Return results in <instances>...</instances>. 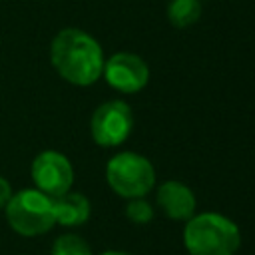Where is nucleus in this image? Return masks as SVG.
<instances>
[{
  "label": "nucleus",
  "mask_w": 255,
  "mask_h": 255,
  "mask_svg": "<svg viewBox=\"0 0 255 255\" xmlns=\"http://www.w3.org/2000/svg\"><path fill=\"white\" fill-rule=\"evenodd\" d=\"M102 74L114 90L124 94L139 92L149 80V68L143 58L129 52H118L110 60H106Z\"/></svg>",
  "instance_id": "nucleus-7"
},
{
  "label": "nucleus",
  "mask_w": 255,
  "mask_h": 255,
  "mask_svg": "<svg viewBox=\"0 0 255 255\" xmlns=\"http://www.w3.org/2000/svg\"><path fill=\"white\" fill-rule=\"evenodd\" d=\"M56 72L74 86H92L104 72V52L96 38L80 28H64L50 46Z\"/></svg>",
  "instance_id": "nucleus-1"
},
{
  "label": "nucleus",
  "mask_w": 255,
  "mask_h": 255,
  "mask_svg": "<svg viewBox=\"0 0 255 255\" xmlns=\"http://www.w3.org/2000/svg\"><path fill=\"white\" fill-rule=\"evenodd\" d=\"M133 128L131 108L124 100H110L98 106L90 120V131L98 145L114 147L124 143Z\"/></svg>",
  "instance_id": "nucleus-5"
},
{
  "label": "nucleus",
  "mask_w": 255,
  "mask_h": 255,
  "mask_svg": "<svg viewBox=\"0 0 255 255\" xmlns=\"http://www.w3.org/2000/svg\"><path fill=\"white\" fill-rule=\"evenodd\" d=\"M52 205H54L56 223L66 225V227L82 225L90 217V201L82 193L66 191L58 197H52Z\"/></svg>",
  "instance_id": "nucleus-9"
},
{
  "label": "nucleus",
  "mask_w": 255,
  "mask_h": 255,
  "mask_svg": "<svg viewBox=\"0 0 255 255\" xmlns=\"http://www.w3.org/2000/svg\"><path fill=\"white\" fill-rule=\"evenodd\" d=\"M201 16L199 0H169L167 4V20L173 28H187L195 24Z\"/></svg>",
  "instance_id": "nucleus-10"
},
{
  "label": "nucleus",
  "mask_w": 255,
  "mask_h": 255,
  "mask_svg": "<svg viewBox=\"0 0 255 255\" xmlns=\"http://www.w3.org/2000/svg\"><path fill=\"white\" fill-rule=\"evenodd\" d=\"M102 255H128V253H124V251H106Z\"/></svg>",
  "instance_id": "nucleus-14"
},
{
  "label": "nucleus",
  "mask_w": 255,
  "mask_h": 255,
  "mask_svg": "<svg viewBox=\"0 0 255 255\" xmlns=\"http://www.w3.org/2000/svg\"><path fill=\"white\" fill-rule=\"evenodd\" d=\"M32 179L42 193H46L50 197H58V195L70 191V187L74 183V169H72L70 159L64 153L48 149L34 157Z\"/></svg>",
  "instance_id": "nucleus-6"
},
{
  "label": "nucleus",
  "mask_w": 255,
  "mask_h": 255,
  "mask_svg": "<svg viewBox=\"0 0 255 255\" xmlns=\"http://www.w3.org/2000/svg\"><path fill=\"white\" fill-rule=\"evenodd\" d=\"M6 219L20 235H42L56 223L52 197L40 189H22L6 203Z\"/></svg>",
  "instance_id": "nucleus-3"
},
{
  "label": "nucleus",
  "mask_w": 255,
  "mask_h": 255,
  "mask_svg": "<svg viewBox=\"0 0 255 255\" xmlns=\"http://www.w3.org/2000/svg\"><path fill=\"white\" fill-rule=\"evenodd\" d=\"M183 245L189 255H235L241 247V233L221 213H199L187 219Z\"/></svg>",
  "instance_id": "nucleus-2"
},
{
  "label": "nucleus",
  "mask_w": 255,
  "mask_h": 255,
  "mask_svg": "<svg viewBox=\"0 0 255 255\" xmlns=\"http://www.w3.org/2000/svg\"><path fill=\"white\" fill-rule=\"evenodd\" d=\"M159 209L175 221H187L195 215V195L181 181H163L155 193Z\"/></svg>",
  "instance_id": "nucleus-8"
},
{
  "label": "nucleus",
  "mask_w": 255,
  "mask_h": 255,
  "mask_svg": "<svg viewBox=\"0 0 255 255\" xmlns=\"http://www.w3.org/2000/svg\"><path fill=\"white\" fill-rule=\"evenodd\" d=\"M126 215L133 223H149L153 219V207L143 197H133L126 205Z\"/></svg>",
  "instance_id": "nucleus-12"
},
{
  "label": "nucleus",
  "mask_w": 255,
  "mask_h": 255,
  "mask_svg": "<svg viewBox=\"0 0 255 255\" xmlns=\"http://www.w3.org/2000/svg\"><path fill=\"white\" fill-rule=\"evenodd\" d=\"M108 185L122 197H143L155 185V169L147 157L135 151L116 153L106 165Z\"/></svg>",
  "instance_id": "nucleus-4"
},
{
  "label": "nucleus",
  "mask_w": 255,
  "mask_h": 255,
  "mask_svg": "<svg viewBox=\"0 0 255 255\" xmlns=\"http://www.w3.org/2000/svg\"><path fill=\"white\" fill-rule=\"evenodd\" d=\"M52 255H92V249L80 235L66 233L54 241Z\"/></svg>",
  "instance_id": "nucleus-11"
},
{
  "label": "nucleus",
  "mask_w": 255,
  "mask_h": 255,
  "mask_svg": "<svg viewBox=\"0 0 255 255\" xmlns=\"http://www.w3.org/2000/svg\"><path fill=\"white\" fill-rule=\"evenodd\" d=\"M10 197H12L10 183L4 177H0V207H6V203L10 201Z\"/></svg>",
  "instance_id": "nucleus-13"
}]
</instances>
